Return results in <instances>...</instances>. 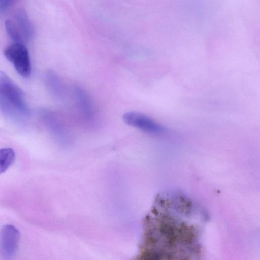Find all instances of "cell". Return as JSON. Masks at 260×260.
I'll return each mask as SVG.
<instances>
[{
	"label": "cell",
	"instance_id": "277c9868",
	"mask_svg": "<svg viewBox=\"0 0 260 260\" xmlns=\"http://www.w3.org/2000/svg\"><path fill=\"white\" fill-rule=\"evenodd\" d=\"M0 94L21 110L26 109L22 93L4 72L0 71Z\"/></svg>",
	"mask_w": 260,
	"mask_h": 260
},
{
	"label": "cell",
	"instance_id": "6da1fadb",
	"mask_svg": "<svg viewBox=\"0 0 260 260\" xmlns=\"http://www.w3.org/2000/svg\"><path fill=\"white\" fill-rule=\"evenodd\" d=\"M6 58L14 66L17 73L24 78L31 74V64L27 48L24 44L13 42L4 50Z\"/></svg>",
	"mask_w": 260,
	"mask_h": 260
},
{
	"label": "cell",
	"instance_id": "9c48e42d",
	"mask_svg": "<svg viewBox=\"0 0 260 260\" xmlns=\"http://www.w3.org/2000/svg\"><path fill=\"white\" fill-rule=\"evenodd\" d=\"M16 0H0V7L3 10L10 8Z\"/></svg>",
	"mask_w": 260,
	"mask_h": 260
},
{
	"label": "cell",
	"instance_id": "7a4b0ae2",
	"mask_svg": "<svg viewBox=\"0 0 260 260\" xmlns=\"http://www.w3.org/2000/svg\"><path fill=\"white\" fill-rule=\"evenodd\" d=\"M122 120L126 124L150 134L160 135L166 132L163 125L139 112H126L123 115Z\"/></svg>",
	"mask_w": 260,
	"mask_h": 260
},
{
	"label": "cell",
	"instance_id": "ba28073f",
	"mask_svg": "<svg viewBox=\"0 0 260 260\" xmlns=\"http://www.w3.org/2000/svg\"><path fill=\"white\" fill-rule=\"evenodd\" d=\"M5 26L8 36L14 42L24 44L22 36L14 22L11 20H7Z\"/></svg>",
	"mask_w": 260,
	"mask_h": 260
},
{
	"label": "cell",
	"instance_id": "52a82bcc",
	"mask_svg": "<svg viewBox=\"0 0 260 260\" xmlns=\"http://www.w3.org/2000/svg\"><path fill=\"white\" fill-rule=\"evenodd\" d=\"M15 154L10 148L0 149V174L6 171L14 162Z\"/></svg>",
	"mask_w": 260,
	"mask_h": 260
},
{
	"label": "cell",
	"instance_id": "5b68a950",
	"mask_svg": "<svg viewBox=\"0 0 260 260\" xmlns=\"http://www.w3.org/2000/svg\"><path fill=\"white\" fill-rule=\"evenodd\" d=\"M75 100L79 111L86 121H91L95 116V109L91 97L86 91L80 86L74 87Z\"/></svg>",
	"mask_w": 260,
	"mask_h": 260
},
{
	"label": "cell",
	"instance_id": "3957f363",
	"mask_svg": "<svg viewBox=\"0 0 260 260\" xmlns=\"http://www.w3.org/2000/svg\"><path fill=\"white\" fill-rule=\"evenodd\" d=\"M20 238L19 230L14 225H4L0 231V253L6 259L12 258L16 254Z\"/></svg>",
	"mask_w": 260,
	"mask_h": 260
},
{
	"label": "cell",
	"instance_id": "8992f818",
	"mask_svg": "<svg viewBox=\"0 0 260 260\" xmlns=\"http://www.w3.org/2000/svg\"><path fill=\"white\" fill-rule=\"evenodd\" d=\"M15 23L18 28L24 42L30 40L33 36L34 29L25 10L20 8L15 12Z\"/></svg>",
	"mask_w": 260,
	"mask_h": 260
}]
</instances>
